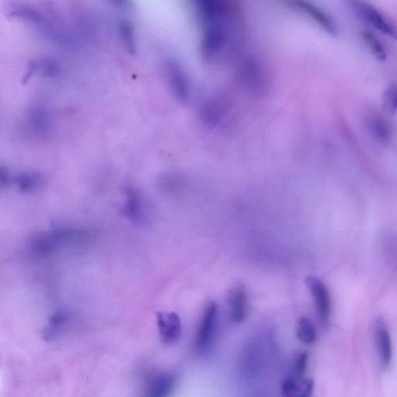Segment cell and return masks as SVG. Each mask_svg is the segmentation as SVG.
Returning a JSON list of instances; mask_svg holds the SVG:
<instances>
[{
  "label": "cell",
  "instance_id": "6da1fadb",
  "mask_svg": "<svg viewBox=\"0 0 397 397\" xmlns=\"http://www.w3.org/2000/svg\"><path fill=\"white\" fill-rule=\"evenodd\" d=\"M235 81L240 89L252 96H262L267 90V78L259 61L246 58L238 65Z\"/></svg>",
  "mask_w": 397,
  "mask_h": 397
},
{
  "label": "cell",
  "instance_id": "44dd1931",
  "mask_svg": "<svg viewBox=\"0 0 397 397\" xmlns=\"http://www.w3.org/2000/svg\"><path fill=\"white\" fill-rule=\"evenodd\" d=\"M114 6L122 9V10H130L133 7L132 0H109Z\"/></svg>",
  "mask_w": 397,
  "mask_h": 397
},
{
  "label": "cell",
  "instance_id": "ac0fdd59",
  "mask_svg": "<svg viewBox=\"0 0 397 397\" xmlns=\"http://www.w3.org/2000/svg\"><path fill=\"white\" fill-rule=\"evenodd\" d=\"M361 38H363L373 56L378 61H385L386 60L387 54L386 48L383 45L381 41L378 39L373 33L367 30H364L361 31Z\"/></svg>",
  "mask_w": 397,
  "mask_h": 397
},
{
  "label": "cell",
  "instance_id": "4fadbf2b",
  "mask_svg": "<svg viewBox=\"0 0 397 397\" xmlns=\"http://www.w3.org/2000/svg\"><path fill=\"white\" fill-rule=\"evenodd\" d=\"M175 376L170 373H160L149 379L146 393L149 396L163 397L169 396L174 390Z\"/></svg>",
  "mask_w": 397,
  "mask_h": 397
},
{
  "label": "cell",
  "instance_id": "5b68a950",
  "mask_svg": "<svg viewBox=\"0 0 397 397\" xmlns=\"http://www.w3.org/2000/svg\"><path fill=\"white\" fill-rule=\"evenodd\" d=\"M218 321V306L217 303L210 302L205 309L197 332L195 349L200 353L205 352L213 341Z\"/></svg>",
  "mask_w": 397,
  "mask_h": 397
},
{
  "label": "cell",
  "instance_id": "30bf717a",
  "mask_svg": "<svg viewBox=\"0 0 397 397\" xmlns=\"http://www.w3.org/2000/svg\"><path fill=\"white\" fill-rule=\"evenodd\" d=\"M375 338L381 364L384 368H389L393 359L392 339L386 324L382 321L376 322Z\"/></svg>",
  "mask_w": 397,
  "mask_h": 397
},
{
  "label": "cell",
  "instance_id": "7a4b0ae2",
  "mask_svg": "<svg viewBox=\"0 0 397 397\" xmlns=\"http://www.w3.org/2000/svg\"><path fill=\"white\" fill-rule=\"evenodd\" d=\"M353 11L361 20L372 25L376 30L397 40V29L373 5L363 0H351Z\"/></svg>",
  "mask_w": 397,
  "mask_h": 397
},
{
  "label": "cell",
  "instance_id": "8992f818",
  "mask_svg": "<svg viewBox=\"0 0 397 397\" xmlns=\"http://www.w3.org/2000/svg\"><path fill=\"white\" fill-rule=\"evenodd\" d=\"M305 282L314 299L317 314L323 324H327L331 313V299L327 287L319 278L313 276L306 277Z\"/></svg>",
  "mask_w": 397,
  "mask_h": 397
},
{
  "label": "cell",
  "instance_id": "2e32d148",
  "mask_svg": "<svg viewBox=\"0 0 397 397\" xmlns=\"http://www.w3.org/2000/svg\"><path fill=\"white\" fill-rule=\"evenodd\" d=\"M296 334L299 341L306 346L314 345L317 339L315 325L311 319L306 316H302L298 320Z\"/></svg>",
  "mask_w": 397,
  "mask_h": 397
},
{
  "label": "cell",
  "instance_id": "e0dca14e",
  "mask_svg": "<svg viewBox=\"0 0 397 397\" xmlns=\"http://www.w3.org/2000/svg\"><path fill=\"white\" fill-rule=\"evenodd\" d=\"M68 321V315L64 311H58L53 314L48 321V326L43 331V338L46 341L53 339L64 327Z\"/></svg>",
  "mask_w": 397,
  "mask_h": 397
},
{
  "label": "cell",
  "instance_id": "3957f363",
  "mask_svg": "<svg viewBox=\"0 0 397 397\" xmlns=\"http://www.w3.org/2000/svg\"><path fill=\"white\" fill-rule=\"evenodd\" d=\"M231 110V100L222 93L210 97L201 104L200 118L205 125L215 128L220 125Z\"/></svg>",
  "mask_w": 397,
  "mask_h": 397
},
{
  "label": "cell",
  "instance_id": "9a60e30c",
  "mask_svg": "<svg viewBox=\"0 0 397 397\" xmlns=\"http://www.w3.org/2000/svg\"><path fill=\"white\" fill-rule=\"evenodd\" d=\"M119 33L123 46L131 55H135L138 51V39L135 26L127 20L121 21L119 24Z\"/></svg>",
  "mask_w": 397,
  "mask_h": 397
},
{
  "label": "cell",
  "instance_id": "ba28073f",
  "mask_svg": "<svg viewBox=\"0 0 397 397\" xmlns=\"http://www.w3.org/2000/svg\"><path fill=\"white\" fill-rule=\"evenodd\" d=\"M157 325L161 340L166 345H172L180 340L182 335V322L178 314H157Z\"/></svg>",
  "mask_w": 397,
  "mask_h": 397
},
{
  "label": "cell",
  "instance_id": "5bb4252c",
  "mask_svg": "<svg viewBox=\"0 0 397 397\" xmlns=\"http://www.w3.org/2000/svg\"><path fill=\"white\" fill-rule=\"evenodd\" d=\"M368 129L374 138L383 145L390 143L392 129L389 123L381 117L372 118L368 120Z\"/></svg>",
  "mask_w": 397,
  "mask_h": 397
},
{
  "label": "cell",
  "instance_id": "7c38bea8",
  "mask_svg": "<svg viewBox=\"0 0 397 397\" xmlns=\"http://www.w3.org/2000/svg\"><path fill=\"white\" fill-rule=\"evenodd\" d=\"M314 381L311 378L290 376L281 383V393L284 396L308 397L312 394Z\"/></svg>",
  "mask_w": 397,
  "mask_h": 397
},
{
  "label": "cell",
  "instance_id": "9c48e42d",
  "mask_svg": "<svg viewBox=\"0 0 397 397\" xmlns=\"http://www.w3.org/2000/svg\"><path fill=\"white\" fill-rule=\"evenodd\" d=\"M289 3L297 10L304 12L310 16L324 31L332 35L337 33L336 25H335L331 17L319 6L308 1V0H289Z\"/></svg>",
  "mask_w": 397,
  "mask_h": 397
},
{
  "label": "cell",
  "instance_id": "8fae6325",
  "mask_svg": "<svg viewBox=\"0 0 397 397\" xmlns=\"http://www.w3.org/2000/svg\"><path fill=\"white\" fill-rule=\"evenodd\" d=\"M6 14L9 19L33 25H40L43 22L42 14L31 5L14 2L6 6Z\"/></svg>",
  "mask_w": 397,
  "mask_h": 397
},
{
  "label": "cell",
  "instance_id": "277c9868",
  "mask_svg": "<svg viewBox=\"0 0 397 397\" xmlns=\"http://www.w3.org/2000/svg\"><path fill=\"white\" fill-rule=\"evenodd\" d=\"M165 73L175 98L181 103H187L190 99L192 86L186 71L175 61L170 60L166 63Z\"/></svg>",
  "mask_w": 397,
  "mask_h": 397
},
{
  "label": "cell",
  "instance_id": "52a82bcc",
  "mask_svg": "<svg viewBox=\"0 0 397 397\" xmlns=\"http://www.w3.org/2000/svg\"><path fill=\"white\" fill-rule=\"evenodd\" d=\"M229 319L234 324H242L249 314L248 295L243 285H237L229 290L227 294Z\"/></svg>",
  "mask_w": 397,
  "mask_h": 397
},
{
  "label": "cell",
  "instance_id": "d6986e66",
  "mask_svg": "<svg viewBox=\"0 0 397 397\" xmlns=\"http://www.w3.org/2000/svg\"><path fill=\"white\" fill-rule=\"evenodd\" d=\"M383 108L389 114L397 110V83H392L386 88L383 96Z\"/></svg>",
  "mask_w": 397,
  "mask_h": 397
},
{
  "label": "cell",
  "instance_id": "ffe728a7",
  "mask_svg": "<svg viewBox=\"0 0 397 397\" xmlns=\"http://www.w3.org/2000/svg\"><path fill=\"white\" fill-rule=\"evenodd\" d=\"M308 365V355L306 352L299 353L297 356L294 366V376L297 377H304Z\"/></svg>",
  "mask_w": 397,
  "mask_h": 397
}]
</instances>
